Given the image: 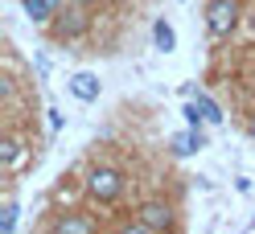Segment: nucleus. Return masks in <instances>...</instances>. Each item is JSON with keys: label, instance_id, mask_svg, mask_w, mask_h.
I'll list each match as a JSON object with an SVG mask.
<instances>
[{"label": "nucleus", "instance_id": "obj_1", "mask_svg": "<svg viewBox=\"0 0 255 234\" xmlns=\"http://www.w3.org/2000/svg\"><path fill=\"white\" fill-rule=\"evenodd\" d=\"M124 189H128V181H124L120 168H111V164H95L87 173V193L99 201V206H116L124 197Z\"/></svg>", "mask_w": 255, "mask_h": 234}, {"label": "nucleus", "instance_id": "obj_2", "mask_svg": "<svg viewBox=\"0 0 255 234\" xmlns=\"http://www.w3.org/2000/svg\"><path fill=\"white\" fill-rule=\"evenodd\" d=\"M235 25H239V0H210V4H206V33L214 41L231 37Z\"/></svg>", "mask_w": 255, "mask_h": 234}, {"label": "nucleus", "instance_id": "obj_3", "mask_svg": "<svg viewBox=\"0 0 255 234\" xmlns=\"http://www.w3.org/2000/svg\"><path fill=\"white\" fill-rule=\"evenodd\" d=\"M136 226L140 230H152V234L173 230V206H169V201H144V206L136 210Z\"/></svg>", "mask_w": 255, "mask_h": 234}, {"label": "nucleus", "instance_id": "obj_4", "mask_svg": "<svg viewBox=\"0 0 255 234\" xmlns=\"http://www.w3.org/2000/svg\"><path fill=\"white\" fill-rule=\"evenodd\" d=\"M66 90H70V95H74L78 103H95V99H99V90H103V82H99V74H91V70H78V74H70Z\"/></svg>", "mask_w": 255, "mask_h": 234}, {"label": "nucleus", "instance_id": "obj_5", "mask_svg": "<svg viewBox=\"0 0 255 234\" xmlns=\"http://www.w3.org/2000/svg\"><path fill=\"white\" fill-rule=\"evenodd\" d=\"M87 33V17H83V8H70V12H58V21H54V37L58 41H70V37H83Z\"/></svg>", "mask_w": 255, "mask_h": 234}, {"label": "nucleus", "instance_id": "obj_6", "mask_svg": "<svg viewBox=\"0 0 255 234\" xmlns=\"http://www.w3.org/2000/svg\"><path fill=\"white\" fill-rule=\"evenodd\" d=\"M169 148H173V156H194V152H202V148H206V128H189V132H181V136H169Z\"/></svg>", "mask_w": 255, "mask_h": 234}, {"label": "nucleus", "instance_id": "obj_7", "mask_svg": "<svg viewBox=\"0 0 255 234\" xmlns=\"http://www.w3.org/2000/svg\"><path fill=\"white\" fill-rule=\"evenodd\" d=\"M54 234H95L99 226H95V218H83V214H66V218H58V222L50 226Z\"/></svg>", "mask_w": 255, "mask_h": 234}, {"label": "nucleus", "instance_id": "obj_8", "mask_svg": "<svg viewBox=\"0 0 255 234\" xmlns=\"http://www.w3.org/2000/svg\"><path fill=\"white\" fill-rule=\"evenodd\" d=\"M152 45H156L161 54H173V50H177V33H173V25H169L165 17L152 25Z\"/></svg>", "mask_w": 255, "mask_h": 234}, {"label": "nucleus", "instance_id": "obj_9", "mask_svg": "<svg viewBox=\"0 0 255 234\" xmlns=\"http://www.w3.org/2000/svg\"><path fill=\"white\" fill-rule=\"evenodd\" d=\"M21 8H25V17H29V21H37V25H45V21L54 17L58 0H21Z\"/></svg>", "mask_w": 255, "mask_h": 234}, {"label": "nucleus", "instance_id": "obj_10", "mask_svg": "<svg viewBox=\"0 0 255 234\" xmlns=\"http://www.w3.org/2000/svg\"><path fill=\"white\" fill-rule=\"evenodd\" d=\"M21 152H25V140L21 136H4V140H0V164H4V168H12V164H17L21 160Z\"/></svg>", "mask_w": 255, "mask_h": 234}, {"label": "nucleus", "instance_id": "obj_11", "mask_svg": "<svg viewBox=\"0 0 255 234\" xmlns=\"http://www.w3.org/2000/svg\"><path fill=\"white\" fill-rule=\"evenodd\" d=\"M194 99H198V107L206 111V123H222V107H218V103H214L210 95H206V90H198Z\"/></svg>", "mask_w": 255, "mask_h": 234}, {"label": "nucleus", "instance_id": "obj_12", "mask_svg": "<svg viewBox=\"0 0 255 234\" xmlns=\"http://www.w3.org/2000/svg\"><path fill=\"white\" fill-rule=\"evenodd\" d=\"M181 115H185V123H189V128H206V111L198 107V99H189V103L181 107Z\"/></svg>", "mask_w": 255, "mask_h": 234}, {"label": "nucleus", "instance_id": "obj_13", "mask_svg": "<svg viewBox=\"0 0 255 234\" xmlns=\"http://www.w3.org/2000/svg\"><path fill=\"white\" fill-rule=\"evenodd\" d=\"M17 206H12V201H8V206H4V218H0V234H12V230H17Z\"/></svg>", "mask_w": 255, "mask_h": 234}, {"label": "nucleus", "instance_id": "obj_14", "mask_svg": "<svg viewBox=\"0 0 255 234\" xmlns=\"http://www.w3.org/2000/svg\"><path fill=\"white\" fill-rule=\"evenodd\" d=\"M247 136H251V140H255V115H251V123H247Z\"/></svg>", "mask_w": 255, "mask_h": 234}, {"label": "nucleus", "instance_id": "obj_15", "mask_svg": "<svg viewBox=\"0 0 255 234\" xmlns=\"http://www.w3.org/2000/svg\"><path fill=\"white\" fill-rule=\"evenodd\" d=\"M70 4H78V8H87V4H95V0H70Z\"/></svg>", "mask_w": 255, "mask_h": 234}, {"label": "nucleus", "instance_id": "obj_16", "mask_svg": "<svg viewBox=\"0 0 255 234\" xmlns=\"http://www.w3.org/2000/svg\"><path fill=\"white\" fill-rule=\"evenodd\" d=\"M251 230H255V222H251Z\"/></svg>", "mask_w": 255, "mask_h": 234}]
</instances>
